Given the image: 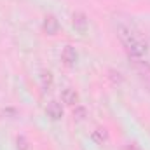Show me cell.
Segmentation results:
<instances>
[{
	"label": "cell",
	"mask_w": 150,
	"mask_h": 150,
	"mask_svg": "<svg viewBox=\"0 0 150 150\" xmlns=\"http://www.w3.org/2000/svg\"><path fill=\"white\" fill-rule=\"evenodd\" d=\"M117 35L120 38L122 45L126 47L127 54L131 59H145L149 54V44L142 37V33L131 26V25H119L117 26Z\"/></svg>",
	"instance_id": "6da1fadb"
},
{
	"label": "cell",
	"mask_w": 150,
	"mask_h": 150,
	"mask_svg": "<svg viewBox=\"0 0 150 150\" xmlns=\"http://www.w3.org/2000/svg\"><path fill=\"white\" fill-rule=\"evenodd\" d=\"M133 67L143 86L150 91V63H147L145 59H133Z\"/></svg>",
	"instance_id": "7a4b0ae2"
},
{
	"label": "cell",
	"mask_w": 150,
	"mask_h": 150,
	"mask_svg": "<svg viewBox=\"0 0 150 150\" xmlns=\"http://www.w3.org/2000/svg\"><path fill=\"white\" fill-rule=\"evenodd\" d=\"M72 25H74L75 32L77 33H80V35H86L87 33V18H86V14L84 12H74V16H72Z\"/></svg>",
	"instance_id": "3957f363"
},
{
	"label": "cell",
	"mask_w": 150,
	"mask_h": 150,
	"mask_svg": "<svg viewBox=\"0 0 150 150\" xmlns=\"http://www.w3.org/2000/svg\"><path fill=\"white\" fill-rule=\"evenodd\" d=\"M61 59H63V63L67 67H74L75 63H77V59H79V54H77V51L72 45H67L63 49V52H61Z\"/></svg>",
	"instance_id": "277c9868"
},
{
	"label": "cell",
	"mask_w": 150,
	"mask_h": 150,
	"mask_svg": "<svg viewBox=\"0 0 150 150\" xmlns=\"http://www.w3.org/2000/svg\"><path fill=\"white\" fill-rule=\"evenodd\" d=\"M59 30V21L54 16H45L44 18V32L47 35H56Z\"/></svg>",
	"instance_id": "5b68a950"
},
{
	"label": "cell",
	"mask_w": 150,
	"mask_h": 150,
	"mask_svg": "<svg viewBox=\"0 0 150 150\" xmlns=\"http://www.w3.org/2000/svg\"><path fill=\"white\" fill-rule=\"evenodd\" d=\"M45 112H47V115H49L52 120H59V119L63 117V108H61V105H59L58 101H51V103L45 107Z\"/></svg>",
	"instance_id": "8992f818"
},
{
	"label": "cell",
	"mask_w": 150,
	"mask_h": 150,
	"mask_svg": "<svg viewBox=\"0 0 150 150\" xmlns=\"http://www.w3.org/2000/svg\"><path fill=\"white\" fill-rule=\"evenodd\" d=\"M61 100H63V103H67L70 107H77L79 105V94H77L75 89H70V87L61 93Z\"/></svg>",
	"instance_id": "52a82bcc"
},
{
	"label": "cell",
	"mask_w": 150,
	"mask_h": 150,
	"mask_svg": "<svg viewBox=\"0 0 150 150\" xmlns=\"http://www.w3.org/2000/svg\"><path fill=\"white\" fill-rule=\"evenodd\" d=\"M98 145H103V143H107L108 142V133H107V129H103V127H98L94 133H93V136H91Z\"/></svg>",
	"instance_id": "ba28073f"
},
{
	"label": "cell",
	"mask_w": 150,
	"mask_h": 150,
	"mask_svg": "<svg viewBox=\"0 0 150 150\" xmlns=\"http://www.w3.org/2000/svg\"><path fill=\"white\" fill-rule=\"evenodd\" d=\"M40 79H42V87H44L45 91H51V89H52V84H54L52 74H51V72H42Z\"/></svg>",
	"instance_id": "9c48e42d"
},
{
	"label": "cell",
	"mask_w": 150,
	"mask_h": 150,
	"mask_svg": "<svg viewBox=\"0 0 150 150\" xmlns=\"http://www.w3.org/2000/svg\"><path fill=\"white\" fill-rule=\"evenodd\" d=\"M86 115H87V110L84 108V107H80V105H77L74 108V117L77 120H84L86 119Z\"/></svg>",
	"instance_id": "30bf717a"
},
{
	"label": "cell",
	"mask_w": 150,
	"mask_h": 150,
	"mask_svg": "<svg viewBox=\"0 0 150 150\" xmlns=\"http://www.w3.org/2000/svg\"><path fill=\"white\" fill-rule=\"evenodd\" d=\"M16 147H18V150H30V143L25 136H18L16 138Z\"/></svg>",
	"instance_id": "8fae6325"
}]
</instances>
